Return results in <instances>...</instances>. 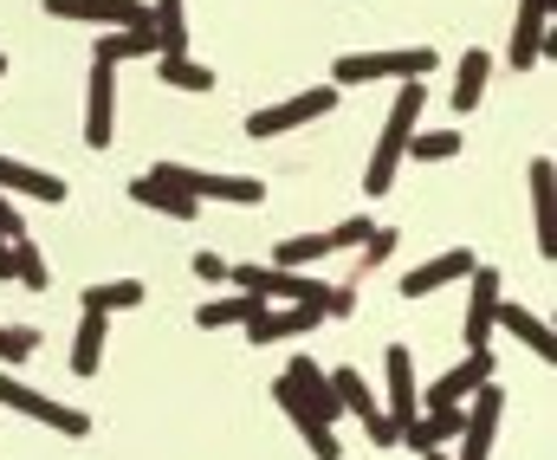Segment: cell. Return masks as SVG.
Here are the masks:
<instances>
[{
	"label": "cell",
	"mask_w": 557,
	"mask_h": 460,
	"mask_svg": "<svg viewBox=\"0 0 557 460\" xmlns=\"http://www.w3.org/2000/svg\"><path fill=\"white\" fill-rule=\"evenodd\" d=\"M421 460H447V455H441V448H428V455H421Z\"/></svg>",
	"instance_id": "obj_36"
},
{
	"label": "cell",
	"mask_w": 557,
	"mask_h": 460,
	"mask_svg": "<svg viewBox=\"0 0 557 460\" xmlns=\"http://www.w3.org/2000/svg\"><path fill=\"white\" fill-rule=\"evenodd\" d=\"M324 324V311L318 306H285V311H260V318H247L240 331H247V344H292V337H305V331H318Z\"/></svg>",
	"instance_id": "obj_16"
},
{
	"label": "cell",
	"mask_w": 557,
	"mask_h": 460,
	"mask_svg": "<svg viewBox=\"0 0 557 460\" xmlns=\"http://www.w3.org/2000/svg\"><path fill=\"white\" fill-rule=\"evenodd\" d=\"M480 383H493V350H467L447 376H434L428 396H421V409H454V402H467Z\"/></svg>",
	"instance_id": "obj_11"
},
{
	"label": "cell",
	"mask_w": 557,
	"mask_h": 460,
	"mask_svg": "<svg viewBox=\"0 0 557 460\" xmlns=\"http://www.w3.org/2000/svg\"><path fill=\"white\" fill-rule=\"evenodd\" d=\"M260 311H267L260 293H227V299H208V306L195 311V324H201V331H240V324L260 318Z\"/></svg>",
	"instance_id": "obj_23"
},
{
	"label": "cell",
	"mask_w": 557,
	"mask_h": 460,
	"mask_svg": "<svg viewBox=\"0 0 557 460\" xmlns=\"http://www.w3.org/2000/svg\"><path fill=\"white\" fill-rule=\"evenodd\" d=\"M434 59H441V52H428V46H396V52H337L331 85H337V91H344V85H376V78L403 85V78H428Z\"/></svg>",
	"instance_id": "obj_2"
},
{
	"label": "cell",
	"mask_w": 557,
	"mask_h": 460,
	"mask_svg": "<svg viewBox=\"0 0 557 460\" xmlns=\"http://www.w3.org/2000/svg\"><path fill=\"white\" fill-rule=\"evenodd\" d=\"M0 240H26V221H20L13 195H0Z\"/></svg>",
	"instance_id": "obj_35"
},
{
	"label": "cell",
	"mask_w": 557,
	"mask_h": 460,
	"mask_svg": "<svg viewBox=\"0 0 557 460\" xmlns=\"http://www.w3.org/2000/svg\"><path fill=\"white\" fill-rule=\"evenodd\" d=\"M486 85H493V59L467 46V59H460V72H454V111H460V117H467V111H480Z\"/></svg>",
	"instance_id": "obj_24"
},
{
	"label": "cell",
	"mask_w": 557,
	"mask_h": 460,
	"mask_svg": "<svg viewBox=\"0 0 557 460\" xmlns=\"http://www.w3.org/2000/svg\"><path fill=\"white\" fill-rule=\"evenodd\" d=\"M383 376H389V422H416L421 415V389H416V350L409 344H389L383 350Z\"/></svg>",
	"instance_id": "obj_13"
},
{
	"label": "cell",
	"mask_w": 557,
	"mask_h": 460,
	"mask_svg": "<svg viewBox=\"0 0 557 460\" xmlns=\"http://www.w3.org/2000/svg\"><path fill=\"white\" fill-rule=\"evenodd\" d=\"M499 415H506V389H499V383H480V389L467 396V422H460V460H493Z\"/></svg>",
	"instance_id": "obj_8"
},
{
	"label": "cell",
	"mask_w": 557,
	"mask_h": 460,
	"mask_svg": "<svg viewBox=\"0 0 557 460\" xmlns=\"http://www.w3.org/2000/svg\"><path fill=\"white\" fill-rule=\"evenodd\" d=\"M357 253H363V260H357V286H363V279H370V273L396 253V227H370V240H363Z\"/></svg>",
	"instance_id": "obj_31"
},
{
	"label": "cell",
	"mask_w": 557,
	"mask_h": 460,
	"mask_svg": "<svg viewBox=\"0 0 557 460\" xmlns=\"http://www.w3.org/2000/svg\"><path fill=\"white\" fill-rule=\"evenodd\" d=\"M117 137V65L91 59V78H85V150H111Z\"/></svg>",
	"instance_id": "obj_7"
},
{
	"label": "cell",
	"mask_w": 557,
	"mask_h": 460,
	"mask_svg": "<svg viewBox=\"0 0 557 460\" xmlns=\"http://www.w3.org/2000/svg\"><path fill=\"white\" fill-rule=\"evenodd\" d=\"M331 111H337V85H311V91H298V98H285V104L247 111V137H285V130H305V124H318V117H331Z\"/></svg>",
	"instance_id": "obj_5"
},
{
	"label": "cell",
	"mask_w": 557,
	"mask_h": 460,
	"mask_svg": "<svg viewBox=\"0 0 557 460\" xmlns=\"http://www.w3.org/2000/svg\"><path fill=\"white\" fill-rule=\"evenodd\" d=\"M131 201L149 208V214H169V221H195V214H201L195 195H182V188H169V182H156V175H137V182H131Z\"/></svg>",
	"instance_id": "obj_21"
},
{
	"label": "cell",
	"mask_w": 557,
	"mask_h": 460,
	"mask_svg": "<svg viewBox=\"0 0 557 460\" xmlns=\"http://www.w3.org/2000/svg\"><path fill=\"white\" fill-rule=\"evenodd\" d=\"M473 266H480V260H473V247H447V253H434V260H421V266L403 273V299H434V293L460 286Z\"/></svg>",
	"instance_id": "obj_9"
},
{
	"label": "cell",
	"mask_w": 557,
	"mask_h": 460,
	"mask_svg": "<svg viewBox=\"0 0 557 460\" xmlns=\"http://www.w3.org/2000/svg\"><path fill=\"white\" fill-rule=\"evenodd\" d=\"M149 175L182 188V195H195V201H227V208H260L267 201L260 175H221V169H182V162H156Z\"/></svg>",
	"instance_id": "obj_3"
},
{
	"label": "cell",
	"mask_w": 557,
	"mask_h": 460,
	"mask_svg": "<svg viewBox=\"0 0 557 460\" xmlns=\"http://www.w3.org/2000/svg\"><path fill=\"white\" fill-rule=\"evenodd\" d=\"M525 182H532V221H539V253L552 260L557 253V169L539 156L532 169H525Z\"/></svg>",
	"instance_id": "obj_19"
},
{
	"label": "cell",
	"mask_w": 557,
	"mask_h": 460,
	"mask_svg": "<svg viewBox=\"0 0 557 460\" xmlns=\"http://www.w3.org/2000/svg\"><path fill=\"white\" fill-rule=\"evenodd\" d=\"M149 26H156L162 52H188V13H182V0H149Z\"/></svg>",
	"instance_id": "obj_27"
},
{
	"label": "cell",
	"mask_w": 557,
	"mask_h": 460,
	"mask_svg": "<svg viewBox=\"0 0 557 460\" xmlns=\"http://www.w3.org/2000/svg\"><path fill=\"white\" fill-rule=\"evenodd\" d=\"M0 409H7V415H26V422H39V428H59V435H72V442L91 435V415H85V409L52 402L46 389H33V383L13 376V370H0Z\"/></svg>",
	"instance_id": "obj_4"
},
{
	"label": "cell",
	"mask_w": 557,
	"mask_h": 460,
	"mask_svg": "<svg viewBox=\"0 0 557 460\" xmlns=\"http://www.w3.org/2000/svg\"><path fill=\"white\" fill-rule=\"evenodd\" d=\"M0 195H13V201H65V175H52V169H33V162H20V156H0Z\"/></svg>",
	"instance_id": "obj_15"
},
{
	"label": "cell",
	"mask_w": 557,
	"mask_h": 460,
	"mask_svg": "<svg viewBox=\"0 0 557 460\" xmlns=\"http://www.w3.org/2000/svg\"><path fill=\"white\" fill-rule=\"evenodd\" d=\"M39 350V331L33 324H0V363H26Z\"/></svg>",
	"instance_id": "obj_32"
},
{
	"label": "cell",
	"mask_w": 557,
	"mask_h": 460,
	"mask_svg": "<svg viewBox=\"0 0 557 460\" xmlns=\"http://www.w3.org/2000/svg\"><path fill=\"white\" fill-rule=\"evenodd\" d=\"M52 20H85V26H143L149 0H46Z\"/></svg>",
	"instance_id": "obj_14"
},
{
	"label": "cell",
	"mask_w": 557,
	"mask_h": 460,
	"mask_svg": "<svg viewBox=\"0 0 557 460\" xmlns=\"http://www.w3.org/2000/svg\"><path fill=\"white\" fill-rule=\"evenodd\" d=\"M188 266H195V279H201V286H221V279H227V260H221V253H195Z\"/></svg>",
	"instance_id": "obj_34"
},
{
	"label": "cell",
	"mask_w": 557,
	"mask_h": 460,
	"mask_svg": "<svg viewBox=\"0 0 557 460\" xmlns=\"http://www.w3.org/2000/svg\"><path fill=\"white\" fill-rule=\"evenodd\" d=\"M499 299H506V279H499L493 266H473V273H467V350H486V344H493Z\"/></svg>",
	"instance_id": "obj_10"
},
{
	"label": "cell",
	"mask_w": 557,
	"mask_h": 460,
	"mask_svg": "<svg viewBox=\"0 0 557 460\" xmlns=\"http://www.w3.org/2000/svg\"><path fill=\"white\" fill-rule=\"evenodd\" d=\"M370 227H376L370 214H350V221H337V227H331V247H337V253H357V247L370 240Z\"/></svg>",
	"instance_id": "obj_33"
},
{
	"label": "cell",
	"mask_w": 557,
	"mask_h": 460,
	"mask_svg": "<svg viewBox=\"0 0 557 460\" xmlns=\"http://www.w3.org/2000/svg\"><path fill=\"white\" fill-rule=\"evenodd\" d=\"M331 389H337V409L363 422L370 448H396V422H389V409H376V389L363 383V370H331Z\"/></svg>",
	"instance_id": "obj_6"
},
{
	"label": "cell",
	"mask_w": 557,
	"mask_h": 460,
	"mask_svg": "<svg viewBox=\"0 0 557 460\" xmlns=\"http://www.w3.org/2000/svg\"><path fill=\"white\" fill-rule=\"evenodd\" d=\"M493 331H506L512 344H525V350H532V357H545V363L557 357V337H552V324H545L539 311L512 306V299H499V318H493Z\"/></svg>",
	"instance_id": "obj_18"
},
{
	"label": "cell",
	"mask_w": 557,
	"mask_h": 460,
	"mask_svg": "<svg viewBox=\"0 0 557 460\" xmlns=\"http://www.w3.org/2000/svg\"><path fill=\"white\" fill-rule=\"evenodd\" d=\"M324 253H337V247H331V234H292V240H278V247H273L278 266H311V260H324Z\"/></svg>",
	"instance_id": "obj_29"
},
{
	"label": "cell",
	"mask_w": 557,
	"mask_h": 460,
	"mask_svg": "<svg viewBox=\"0 0 557 460\" xmlns=\"http://www.w3.org/2000/svg\"><path fill=\"white\" fill-rule=\"evenodd\" d=\"M409 156H416V162H454V156H460V130H416L409 150H403V162H409Z\"/></svg>",
	"instance_id": "obj_28"
},
{
	"label": "cell",
	"mask_w": 557,
	"mask_h": 460,
	"mask_svg": "<svg viewBox=\"0 0 557 460\" xmlns=\"http://www.w3.org/2000/svg\"><path fill=\"white\" fill-rule=\"evenodd\" d=\"M156 52H162V39H156V26L143 20V26H111V33L98 39L91 59H104V65H131V59H156Z\"/></svg>",
	"instance_id": "obj_20"
},
{
	"label": "cell",
	"mask_w": 557,
	"mask_h": 460,
	"mask_svg": "<svg viewBox=\"0 0 557 460\" xmlns=\"http://www.w3.org/2000/svg\"><path fill=\"white\" fill-rule=\"evenodd\" d=\"M156 78H162L169 91H214V72H208L201 59H188V52H162V59H156Z\"/></svg>",
	"instance_id": "obj_25"
},
{
	"label": "cell",
	"mask_w": 557,
	"mask_h": 460,
	"mask_svg": "<svg viewBox=\"0 0 557 460\" xmlns=\"http://www.w3.org/2000/svg\"><path fill=\"white\" fill-rule=\"evenodd\" d=\"M104 337H111V318H104V311H78V337H72V376H98V370H104Z\"/></svg>",
	"instance_id": "obj_22"
},
{
	"label": "cell",
	"mask_w": 557,
	"mask_h": 460,
	"mask_svg": "<svg viewBox=\"0 0 557 460\" xmlns=\"http://www.w3.org/2000/svg\"><path fill=\"white\" fill-rule=\"evenodd\" d=\"M545 39H552V0H519L512 46H506L512 72H532V65H545Z\"/></svg>",
	"instance_id": "obj_12"
},
{
	"label": "cell",
	"mask_w": 557,
	"mask_h": 460,
	"mask_svg": "<svg viewBox=\"0 0 557 460\" xmlns=\"http://www.w3.org/2000/svg\"><path fill=\"white\" fill-rule=\"evenodd\" d=\"M278 376H285V383H292V389L305 396V409H311V422H324V428H331V422L344 415V409H337V389H331V376H324V370H318L311 357H292V363H285Z\"/></svg>",
	"instance_id": "obj_17"
},
{
	"label": "cell",
	"mask_w": 557,
	"mask_h": 460,
	"mask_svg": "<svg viewBox=\"0 0 557 460\" xmlns=\"http://www.w3.org/2000/svg\"><path fill=\"white\" fill-rule=\"evenodd\" d=\"M421 104H428V85H421V78H403L396 98H389V117H383L376 156H370V169H363V195H370V201H383V195L396 188L403 150H409V137L421 130Z\"/></svg>",
	"instance_id": "obj_1"
},
{
	"label": "cell",
	"mask_w": 557,
	"mask_h": 460,
	"mask_svg": "<svg viewBox=\"0 0 557 460\" xmlns=\"http://www.w3.org/2000/svg\"><path fill=\"white\" fill-rule=\"evenodd\" d=\"M13 279H20L26 293H46V286H52V266L39 260V247H33V240H13Z\"/></svg>",
	"instance_id": "obj_30"
},
{
	"label": "cell",
	"mask_w": 557,
	"mask_h": 460,
	"mask_svg": "<svg viewBox=\"0 0 557 460\" xmlns=\"http://www.w3.org/2000/svg\"><path fill=\"white\" fill-rule=\"evenodd\" d=\"M85 311H137L143 306V279H104V286H85V299H78Z\"/></svg>",
	"instance_id": "obj_26"
}]
</instances>
